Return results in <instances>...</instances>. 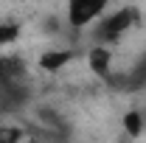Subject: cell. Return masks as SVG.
<instances>
[{
  "label": "cell",
  "mask_w": 146,
  "mask_h": 143,
  "mask_svg": "<svg viewBox=\"0 0 146 143\" xmlns=\"http://www.w3.org/2000/svg\"><path fill=\"white\" fill-rule=\"evenodd\" d=\"M135 23H138V9H132V6H124V9H118L112 14H101L96 20V42L112 45V42H118L127 34Z\"/></svg>",
  "instance_id": "obj_1"
},
{
  "label": "cell",
  "mask_w": 146,
  "mask_h": 143,
  "mask_svg": "<svg viewBox=\"0 0 146 143\" xmlns=\"http://www.w3.org/2000/svg\"><path fill=\"white\" fill-rule=\"evenodd\" d=\"M110 0H68V23L73 28H87L107 11Z\"/></svg>",
  "instance_id": "obj_2"
},
{
  "label": "cell",
  "mask_w": 146,
  "mask_h": 143,
  "mask_svg": "<svg viewBox=\"0 0 146 143\" xmlns=\"http://www.w3.org/2000/svg\"><path fill=\"white\" fill-rule=\"evenodd\" d=\"M87 68L98 79H107L110 70H112V51H110V45H101V42L93 45L90 51H87Z\"/></svg>",
  "instance_id": "obj_3"
},
{
  "label": "cell",
  "mask_w": 146,
  "mask_h": 143,
  "mask_svg": "<svg viewBox=\"0 0 146 143\" xmlns=\"http://www.w3.org/2000/svg\"><path fill=\"white\" fill-rule=\"evenodd\" d=\"M73 51L70 48H51V51H45V54H39V70L45 73H56L62 70L68 62H73Z\"/></svg>",
  "instance_id": "obj_4"
},
{
  "label": "cell",
  "mask_w": 146,
  "mask_h": 143,
  "mask_svg": "<svg viewBox=\"0 0 146 143\" xmlns=\"http://www.w3.org/2000/svg\"><path fill=\"white\" fill-rule=\"evenodd\" d=\"M23 76H25V65L20 56H0V84L23 81Z\"/></svg>",
  "instance_id": "obj_5"
},
{
  "label": "cell",
  "mask_w": 146,
  "mask_h": 143,
  "mask_svg": "<svg viewBox=\"0 0 146 143\" xmlns=\"http://www.w3.org/2000/svg\"><path fill=\"white\" fill-rule=\"evenodd\" d=\"M143 115H141V109H127L124 112V118H121V129H124V135L132 138V140H138L141 135H143Z\"/></svg>",
  "instance_id": "obj_6"
},
{
  "label": "cell",
  "mask_w": 146,
  "mask_h": 143,
  "mask_svg": "<svg viewBox=\"0 0 146 143\" xmlns=\"http://www.w3.org/2000/svg\"><path fill=\"white\" fill-rule=\"evenodd\" d=\"M20 34H23V25H20V23H11V20L0 23V48H6V45L17 42Z\"/></svg>",
  "instance_id": "obj_7"
},
{
  "label": "cell",
  "mask_w": 146,
  "mask_h": 143,
  "mask_svg": "<svg viewBox=\"0 0 146 143\" xmlns=\"http://www.w3.org/2000/svg\"><path fill=\"white\" fill-rule=\"evenodd\" d=\"M0 143H23L20 126H0Z\"/></svg>",
  "instance_id": "obj_8"
}]
</instances>
